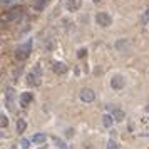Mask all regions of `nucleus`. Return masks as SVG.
I'll return each instance as SVG.
<instances>
[{"instance_id":"1","label":"nucleus","mask_w":149,"mask_h":149,"mask_svg":"<svg viewBox=\"0 0 149 149\" xmlns=\"http://www.w3.org/2000/svg\"><path fill=\"white\" fill-rule=\"evenodd\" d=\"M30 49H32L30 40H29V42H25L24 45L17 47V49H15V57H17V60H25V59H27L29 54H30Z\"/></svg>"},{"instance_id":"2","label":"nucleus","mask_w":149,"mask_h":149,"mask_svg":"<svg viewBox=\"0 0 149 149\" xmlns=\"http://www.w3.org/2000/svg\"><path fill=\"white\" fill-rule=\"evenodd\" d=\"M96 22L99 24L100 27H109L111 24H112V19H111L109 13H106V12H99V13L96 15Z\"/></svg>"},{"instance_id":"3","label":"nucleus","mask_w":149,"mask_h":149,"mask_svg":"<svg viewBox=\"0 0 149 149\" xmlns=\"http://www.w3.org/2000/svg\"><path fill=\"white\" fill-rule=\"evenodd\" d=\"M124 84H126V80H124V77L122 76H114L112 79H111V87L114 90H119L124 87Z\"/></svg>"},{"instance_id":"4","label":"nucleus","mask_w":149,"mask_h":149,"mask_svg":"<svg viewBox=\"0 0 149 149\" xmlns=\"http://www.w3.org/2000/svg\"><path fill=\"white\" fill-rule=\"evenodd\" d=\"M22 13H24V9H22V7H13V9L7 13V20H10V22L19 20L20 17H22Z\"/></svg>"},{"instance_id":"5","label":"nucleus","mask_w":149,"mask_h":149,"mask_svg":"<svg viewBox=\"0 0 149 149\" xmlns=\"http://www.w3.org/2000/svg\"><path fill=\"white\" fill-rule=\"evenodd\" d=\"M80 99L84 100V102H92V100L96 99V94H94L92 89H82L80 90Z\"/></svg>"},{"instance_id":"6","label":"nucleus","mask_w":149,"mask_h":149,"mask_svg":"<svg viewBox=\"0 0 149 149\" xmlns=\"http://www.w3.org/2000/svg\"><path fill=\"white\" fill-rule=\"evenodd\" d=\"M32 100H34V94L32 92H22L20 94V106L22 107H27Z\"/></svg>"},{"instance_id":"7","label":"nucleus","mask_w":149,"mask_h":149,"mask_svg":"<svg viewBox=\"0 0 149 149\" xmlns=\"http://www.w3.org/2000/svg\"><path fill=\"white\" fill-rule=\"evenodd\" d=\"M27 82H29V84H34V86H39L40 84V69L39 67L35 69V74L32 72V74L27 76Z\"/></svg>"},{"instance_id":"8","label":"nucleus","mask_w":149,"mask_h":149,"mask_svg":"<svg viewBox=\"0 0 149 149\" xmlns=\"http://www.w3.org/2000/svg\"><path fill=\"white\" fill-rule=\"evenodd\" d=\"M80 3H82V0H65V7L69 12H76V10L80 9Z\"/></svg>"},{"instance_id":"9","label":"nucleus","mask_w":149,"mask_h":149,"mask_svg":"<svg viewBox=\"0 0 149 149\" xmlns=\"http://www.w3.org/2000/svg\"><path fill=\"white\" fill-rule=\"evenodd\" d=\"M54 72H55V74H65V72H67V65L62 64V62H55V64H54Z\"/></svg>"},{"instance_id":"10","label":"nucleus","mask_w":149,"mask_h":149,"mask_svg":"<svg viewBox=\"0 0 149 149\" xmlns=\"http://www.w3.org/2000/svg\"><path fill=\"white\" fill-rule=\"evenodd\" d=\"M49 2H50V0H35V3H34V10L42 12V10L45 9V5H47Z\"/></svg>"},{"instance_id":"11","label":"nucleus","mask_w":149,"mask_h":149,"mask_svg":"<svg viewBox=\"0 0 149 149\" xmlns=\"http://www.w3.org/2000/svg\"><path fill=\"white\" fill-rule=\"evenodd\" d=\"M112 117H114V121H117V122H122L126 116H124V112L121 109H114L112 111Z\"/></svg>"},{"instance_id":"12","label":"nucleus","mask_w":149,"mask_h":149,"mask_svg":"<svg viewBox=\"0 0 149 149\" xmlns=\"http://www.w3.org/2000/svg\"><path fill=\"white\" fill-rule=\"evenodd\" d=\"M45 139H47V136L42 134V132H39V134H34L32 142H35V144H42V142H45Z\"/></svg>"},{"instance_id":"13","label":"nucleus","mask_w":149,"mask_h":149,"mask_svg":"<svg viewBox=\"0 0 149 149\" xmlns=\"http://www.w3.org/2000/svg\"><path fill=\"white\" fill-rule=\"evenodd\" d=\"M112 122H114V117H112V114H104V116H102V124H104V126H106V127H111V126H112Z\"/></svg>"},{"instance_id":"14","label":"nucleus","mask_w":149,"mask_h":149,"mask_svg":"<svg viewBox=\"0 0 149 149\" xmlns=\"http://www.w3.org/2000/svg\"><path fill=\"white\" fill-rule=\"evenodd\" d=\"M7 104H9V107L12 111L15 109V107H13V90H12V89L7 90Z\"/></svg>"},{"instance_id":"15","label":"nucleus","mask_w":149,"mask_h":149,"mask_svg":"<svg viewBox=\"0 0 149 149\" xmlns=\"http://www.w3.org/2000/svg\"><path fill=\"white\" fill-rule=\"evenodd\" d=\"M25 127H27L25 121H24V119H19V122H17V132H24V131H25Z\"/></svg>"},{"instance_id":"16","label":"nucleus","mask_w":149,"mask_h":149,"mask_svg":"<svg viewBox=\"0 0 149 149\" xmlns=\"http://www.w3.org/2000/svg\"><path fill=\"white\" fill-rule=\"evenodd\" d=\"M141 24H142V25H148V24H149V9L142 13V17H141Z\"/></svg>"},{"instance_id":"17","label":"nucleus","mask_w":149,"mask_h":149,"mask_svg":"<svg viewBox=\"0 0 149 149\" xmlns=\"http://www.w3.org/2000/svg\"><path fill=\"white\" fill-rule=\"evenodd\" d=\"M0 126H2L3 129L9 126V119H7V116H5V114H2V116H0Z\"/></svg>"},{"instance_id":"18","label":"nucleus","mask_w":149,"mask_h":149,"mask_svg":"<svg viewBox=\"0 0 149 149\" xmlns=\"http://www.w3.org/2000/svg\"><path fill=\"white\" fill-rule=\"evenodd\" d=\"M107 149H117V144H116L114 141L111 139L109 142H107Z\"/></svg>"},{"instance_id":"19","label":"nucleus","mask_w":149,"mask_h":149,"mask_svg":"<svg viewBox=\"0 0 149 149\" xmlns=\"http://www.w3.org/2000/svg\"><path fill=\"white\" fill-rule=\"evenodd\" d=\"M29 144H30V141H27V139H22V141H20V146H22L24 149L29 148Z\"/></svg>"},{"instance_id":"20","label":"nucleus","mask_w":149,"mask_h":149,"mask_svg":"<svg viewBox=\"0 0 149 149\" xmlns=\"http://www.w3.org/2000/svg\"><path fill=\"white\" fill-rule=\"evenodd\" d=\"M86 52H87V50H86V49H80V50H79V54H77V55H79V57H84V55H86Z\"/></svg>"},{"instance_id":"21","label":"nucleus","mask_w":149,"mask_h":149,"mask_svg":"<svg viewBox=\"0 0 149 149\" xmlns=\"http://www.w3.org/2000/svg\"><path fill=\"white\" fill-rule=\"evenodd\" d=\"M9 2H12V0H2V3H9Z\"/></svg>"},{"instance_id":"22","label":"nucleus","mask_w":149,"mask_h":149,"mask_svg":"<svg viewBox=\"0 0 149 149\" xmlns=\"http://www.w3.org/2000/svg\"><path fill=\"white\" fill-rule=\"evenodd\" d=\"M94 2H96V3H99V2H100V0H94Z\"/></svg>"},{"instance_id":"23","label":"nucleus","mask_w":149,"mask_h":149,"mask_svg":"<svg viewBox=\"0 0 149 149\" xmlns=\"http://www.w3.org/2000/svg\"><path fill=\"white\" fill-rule=\"evenodd\" d=\"M39 149H47V148H39Z\"/></svg>"}]
</instances>
